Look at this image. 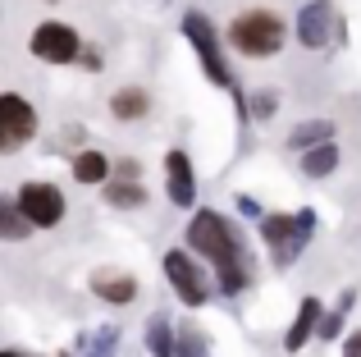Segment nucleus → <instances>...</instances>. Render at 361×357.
<instances>
[{"label":"nucleus","instance_id":"nucleus-1","mask_svg":"<svg viewBox=\"0 0 361 357\" xmlns=\"http://www.w3.org/2000/svg\"><path fill=\"white\" fill-rule=\"evenodd\" d=\"M188 252L206 257L215 266V279H220V294H243L252 284V261H247V243L243 234L233 229L229 215L211 211H192V224H188Z\"/></svg>","mask_w":361,"mask_h":357},{"label":"nucleus","instance_id":"nucleus-2","mask_svg":"<svg viewBox=\"0 0 361 357\" xmlns=\"http://www.w3.org/2000/svg\"><path fill=\"white\" fill-rule=\"evenodd\" d=\"M183 37L192 42L197 60H202L206 78L215 83V87H224L233 101H238V110L247 115V97L238 92V78H233V69L224 64V51H220V32H215V23L202 14V9H183Z\"/></svg>","mask_w":361,"mask_h":357},{"label":"nucleus","instance_id":"nucleus-3","mask_svg":"<svg viewBox=\"0 0 361 357\" xmlns=\"http://www.w3.org/2000/svg\"><path fill=\"white\" fill-rule=\"evenodd\" d=\"M283 42H288V28L270 9H243L229 23V46L247 60H270V55L283 51Z\"/></svg>","mask_w":361,"mask_h":357},{"label":"nucleus","instance_id":"nucleus-4","mask_svg":"<svg viewBox=\"0 0 361 357\" xmlns=\"http://www.w3.org/2000/svg\"><path fill=\"white\" fill-rule=\"evenodd\" d=\"M311 234H316V211H311V206H302L298 215L274 211V215L261 220V238H265V248H270L274 266H293V261L307 252Z\"/></svg>","mask_w":361,"mask_h":357},{"label":"nucleus","instance_id":"nucleus-5","mask_svg":"<svg viewBox=\"0 0 361 357\" xmlns=\"http://www.w3.org/2000/svg\"><path fill=\"white\" fill-rule=\"evenodd\" d=\"M27 51L37 55V60H46V64H73V60H82V37L73 32L69 23H37L32 28V37H27Z\"/></svg>","mask_w":361,"mask_h":357},{"label":"nucleus","instance_id":"nucleus-6","mask_svg":"<svg viewBox=\"0 0 361 357\" xmlns=\"http://www.w3.org/2000/svg\"><path fill=\"white\" fill-rule=\"evenodd\" d=\"M165 279H169V289L183 298V307H206L211 303V284H206L202 266L192 261V252L169 248L165 252Z\"/></svg>","mask_w":361,"mask_h":357},{"label":"nucleus","instance_id":"nucleus-7","mask_svg":"<svg viewBox=\"0 0 361 357\" xmlns=\"http://www.w3.org/2000/svg\"><path fill=\"white\" fill-rule=\"evenodd\" d=\"M18 211L32 220V229H55V224L64 220V193L55 183H37V178H27L23 188H18Z\"/></svg>","mask_w":361,"mask_h":357},{"label":"nucleus","instance_id":"nucleus-8","mask_svg":"<svg viewBox=\"0 0 361 357\" xmlns=\"http://www.w3.org/2000/svg\"><path fill=\"white\" fill-rule=\"evenodd\" d=\"M27 138H37V110L18 92H5L0 97V152H18Z\"/></svg>","mask_w":361,"mask_h":357},{"label":"nucleus","instance_id":"nucleus-9","mask_svg":"<svg viewBox=\"0 0 361 357\" xmlns=\"http://www.w3.org/2000/svg\"><path fill=\"white\" fill-rule=\"evenodd\" d=\"M298 42L307 51H329V37H334V5L329 0H307L298 9V23H293Z\"/></svg>","mask_w":361,"mask_h":357},{"label":"nucleus","instance_id":"nucleus-10","mask_svg":"<svg viewBox=\"0 0 361 357\" xmlns=\"http://www.w3.org/2000/svg\"><path fill=\"white\" fill-rule=\"evenodd\" d=\"M165 193H169V202H174L178 211L197 202V174H192V161H188L183 147L165 152Z\"/></svg>","mask_w":361,"mask_h":357},{"label":"nucleus","instance_id":"nucleus-11","mask_svg":"<svg viewBox=\"0 0 361 357\" xmlns=\"http://www.w3.org/2000/svg\"><path fill=\"white\" fill-rule=\"evenodd\" d=\"M320 321H325V307H320L316 294H307V298L298 303V316H293L288 334H283V349H288V353H302L311 334H320Z\"/></svg>","mask_w":361,"mask_h":357},{"label":"nucleus","instance_id":"nucleus-12","mask_svg":"<svg viewBox=\"0 0 361 357\" xmlns=\"http://www.w3.org/2000/svg\"><path fill=\"white\" fill-rule=\"evenodd\" d=\"M92 294L110 307H128L133 298H137V279L119 275V270H97V275H92Z\"/></svg>","mask_w":361,"mask_h":357},{"label":"nucleus","instance_id":"nucleus-13","mask_svg":"<svg viewBox=\"0 0 361 357\" xmlns=\"http://www.w3.org/2000/svg\"><path fill=\"white\" fill-rule=\"evenodd\" d=\"M119 339H123L119 325H101V330L82 334V339L73 344L64 357H119Z\"/></svg>","mask_w":361,"mask_h":357},{"label":"nucleus","instance_id":"nucleus-14","mask_svg":"<svg viewBox=\"0 0 361 357\" xmlns=\"http://www.w3.org/2000/svg\"><path fill=\"white\" fill-rule=\"evenodd\" d=\"M142 334H147L142 344H147V353H151V357H178V330L169 325V316H165V312L151 316Z\"/></svg>","mask_w":361,"mask_h":357},{"label":"nucleus","instance_id":"nucleus-15","mask_svg":"<svg viewBox=\"0 0 361 357\" xmlns=\"http://www.w3.org/2000/svg\"><path fill=\"white\" fill-rule=\"evenodd\" d=\"M325 143H334V119H307L288 133V152H316Z\"/></svg>","mask_w":361,"mask_h":357},{"label":"nucleus","instance_id":"nucleus-16","mask_svg":"<svg viewBox=\"0 0 361 357\" xmlns=\"http://www.w3.org/2000/svg\"><path fill=\"white\" fill-rule=\"evenodd\" d=\"M73 178L78 183H106V178H115V165H110V156L106 152H73Z\"/></svg>","mask_w":361,"mask_h":357},{"label":"nucleus","instance_id":"nucleus-17","mask_svg":"<svg viewBox=\"0 0 361 357\" xmlns=\"http://www.w3.org/2000/svg\"><path fill=\"white\" fill-rule=\"evenodd\" d=\"M147 110H151L147 87H119L115 97H110V115L123 119V124H133V119H147Z\"/></svg>","mask_w":361,"mask_h":357},{"label":"nucleus","instance_id":"nucleus-18","mask_svg":"<svg viewBox=\"0 0 361 357\" xmlns=\"http://www.w3.org/2000/svg\"><path fill=\"white\" fill-rule=\"evenodd\" d=\"M106 202L119 206V211H133V206H147V188L137 178H110L106 183Z\"/></svg>","mask_w":361,"mask_h":357},{"label":"nucleus","instance_id":"nucleus-19","mask_svg":"<svg viewBox=\"0 0 361 357\" xmlns=\"http://www.w3.org/2000/svg\"><path fill=\"white\" fill-rule=\"evenodd\" d=\"M338 161H343V152H338L334 143H325V147H316V152L302 156V174L307 178H329L338 170Z\"/></svg>","mask_w":361,"mask_h":357},{"label":"nucleus","instance_id":"nucleus-20","mask_svg":"<svg viewBox=\"0 0 361 357\" xmlns=\"http://www.w3.org/2000/svg\"><path fill=\"white\" fill-rule=\"evenodd\" d=\"M32 234V220L18 211V202H0V238L5 243H18Z\"/></svg>","mask_w":361,"mask_h":357},{"label":"nucleus","instance_id":"nucleus-21","mask_svg":"<svg viewBox=\"0 0 361 357\" xmlns=\"http://www.w3.org/2000/svg\"><path fill=\"white\" fill-rule=\"evenodd\" d=\"M178 357H211V339L202 330H178Z\"/></svg>","mask_w":361,"mask_h":357},{"label":"nucleus","instance_id":"nucleus-22","mask_svg":"<svg viewBox=\"0 0 361 357\" xmlns=\"http://www.w3.org/2000/svg\"><path fill=\"white\" fill-rule=\"evenodd\" d=\"M274 106H279V97H274V92H256V97H252V115L256 119H270Z\"/></svg>","mask_w":361,"mask_h":357},{"label":"nucleus","instance_id":"nucleus-23","mask_svg":"<svg viewBox=\"0 0 361 357\" xmlns=\"http://www.w3.org/2000/svg\"><path fill=\"white\" fill-rule=\"evenodd\" d=\"M238 211L247 215V220H265V211H261V202H256V197H238Z\"/></svg>","mask_w":361,"mask_h":357},{"label":"nucleus","instance_id":"nucleus-24","mask_svg":"<svg viewBox=\"0 0 361 357\" xmlns=\"http://www.w3.org/2000/svg\"><path fill=\"white\" fill-rule=\"evenodd\" d=\"M343 357H361V330H353L343 339Z\"/></svg>","mask_w":361,"mask_h":357},{"label":"nucleus","instance_id":"nucleus-25","mask_svg":"<svg viewBox=\"0 0 361 357\" xmlns=\"http://www.w3.org/2000/svg\"><path fill=\"white\" fill-rule=\"evenodd\" d=\"M119 178H137V165H133V161H119Z\"/></svg>","mask_w":361,"mask_h":357},{"label":"nucleus","instance_id":"nucleus-26","mask_svg":"<svg viewBox=\"0 0 361 357\" xmlns=\"http://www.w3.org/2000/svg\"><path fill=\"white\" fill-rule=\"evenodd\" d=\"M0 357H27L23 349H0Z\"/></svg>","mask_w":361,"mask_h":357}]
</instances>
